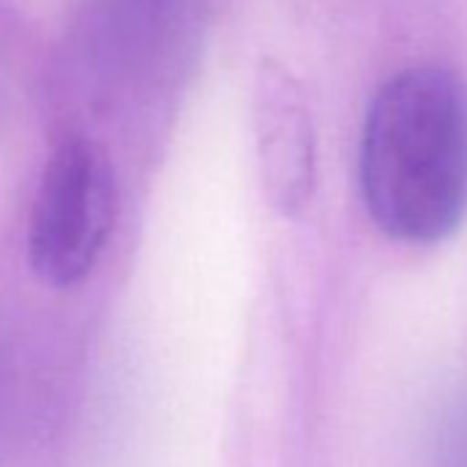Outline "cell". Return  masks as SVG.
<instances>
[{
  "label": "cell",
  "mask_w": 467,
  "mask_h": 467,
  "mask_svg": "<svg viewBox=\"0 0 467 467\" xmlns=\"http://www.w3.org/2000/svg\"><path fill=\"white\" fill-rule=\"evenodd\" d=\"M360 190L377 228L434 245L467 214V80L407 67L374 94L360 135Z\"/></svg>",
  "instance_id": "cell-1"
},
{
  "label": "cell",
  "mask_w": 467,
  "mask_h": 467,
  "mask_svg": "<svg viewBox=\"0 0 467 467\" xmlns=\"http://www.w3.org/2000/svg\"><path fill=\"white\" fill-rule=\"evenodd\" d=\"M119 217V182L108 151L67 138L47 160L34 198L28 256L50 286L80 284L99 262Z\"/></svg>",
  "instance_id": "cell-2"
},
{
  "label": "cell",
  "mask_w": 467,
  "mask_h": 467,
  "mask_svg": "<svg viewBox=\"0 0 467 467\" xmlns=\"http://www.w3.org/2000/svg\"><path fill=\"white\" fill-rule=\"evenodd\" d=\"M254 121L267 198L281 214L300 217L317 182L314 121L300 83L273 61L256 75Z\"/></svg>",
  "instance_id": "cell-3"
}]
</instances>
